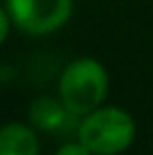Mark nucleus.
Listing matches in <instances>:
<instances>
[{
    "label": "nucleus",
    "mask_w": 153,
    "mask_h": 155,
    "mask_svg": "<svg viewBox=\"0 0 153 155\" xmlns=\"http://www.w3.org/2000/svg\"><path fill=\"white\" fill-rule=\"evenodd\" d=\"M108 92V72L97 58H75L59 77V97L72 115H88L104 104Z\"/></svg>",
    "instance_id": "nucleus-1"
},
{
    "label": "nucleus",
    "mask_w": 153,
    "mask_h": 155,
    "mask_svg": "<svg viewBox=\"0 0 153 155\" xmlns=\"http://www.w3.org/2000/svg\"><path fill=\"white\" fill-rule=\"evenodd\" d=\"M77 137L92 155H119L135 140V121L124 108L99 106L83 115Z\"/></svg>",
    "instance_id": "nucleus-2"
},
{
    "label": "nucleus",
    "mask_w": 153,
    "mask_h": 155,
    "mask_svg": "<svg viewBox=\"0 0 153 155\" xmlns=\"http://www.w3.org/2000/svg\"><path fill=\"white\" fill-rule=\"evenodd\" d=\"M7 12L20 31L45 36L70 20L72 0H7Z\"/></svg>",
    "instance_id": "nucleus-3"
},
{
    "label": "nucleus",
    "mask_w": 153,
    "mask_h": 155,
    "mask_svg": "<svg viewBox=\"0 0 153 155\" xmlns=\"http://www.w3.org/2000/svg\"><path fill=\"white\" fill-rule=\"evenodd\" d=\"M0 155H38V137L34 126L20 121L0 126Z\"/></svg>",
    "instance_id": "nucleus-4"
},
{
    "label": "nucleus",
    "mask_w": 153,
    "mask_h": 155,
    "mask_svg": "<svg viewBox=\"0 0 153 155\" xmlns=\"http://www.w3.org/2000/svg\"><path fill=\"white\" fill-rule=\"evenodd\" d=\"M68 115H72L70 110L65 108V104L59 99H52V97H38L34 104L29 106V121L34 128L38 130H59V128L65 126Z\"/></svg>",
    "instance_id": "nucleus-5"
},
{
    "label": "nucleus",
    "mask_w": 153,
    "mask_h": 155,
    "mask_svg": "<svg viewBox=\"0 0 153 155\" xmlns=\"http://www.w3.org/2000/svg\"><path fill=\"white\" fill-rule=\"evenodd\" d=\"M54 155H92V153H90L81 142L77 140V142H68V144H63V146H61Z\"/></svg>",
    "instance_id": "nucleus-6"
},
{
    "label": "nucleus",
    "mask_w": 153,
    "mask_h": 155,
    "mask_svg": "<svg viewBox=\"0 0 153 155\" xmlns=\"http://www.w3.org/2000/svg\"><path fill=\"white\" fill-rule=\"evenodd\" d=\"M9 27H12V16L7 9L0 7V45L5 43V38L9 36Z\"/></svg>",
    "instance_id": "nucleus-7"
}]
</instances>
